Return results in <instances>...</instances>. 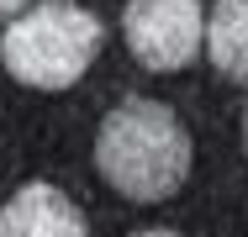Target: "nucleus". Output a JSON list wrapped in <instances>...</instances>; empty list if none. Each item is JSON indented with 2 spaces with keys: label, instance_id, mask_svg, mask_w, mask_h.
Here are the masks:
<instances>
[{
  "label": "nucleus",
  "instance_id": "nucleus-1",
  "mask_svg": "<svg viewBox=\"0 0 248 237\" xmlns=\"http://www.w3.org/2000/svg\"><path fill=\"white\" fill-rule=\"evenodd\" d=\"M95 169L127 200H164L190 174V132L164 100H122L100 121Z\"/></svg>",
  "mask_w": 248,
  "mask_h": 237
},
{
  "label": "nucleus",
  "instance_id": "nucleus-2",
  "mask_svg": "<svg viewBox=\"0 0 248 237\" xmlns=\"http://www.w3.org/2000/svg\"><path fill=\"white\" fill-rule=\"evenodd\" d=\"M100 27L95 16L74 0H37L21 16H11L5 37H0V63L37 90H63L74 85L100 53Z\"/></svg>",
  "mask_w": 248,
  "mask_h": 237
},
{
  "label": "nucleus",
  "instance_id": "nucleus-3",
  "mask_svg": "<svg viewBox=\"0 0 248 237\" xmlns=\"http://www.w3.org/2000/svg\"><path fill=\"white\" fill-rule=\"evenodd\" d=\"M122 37L132 58L153 74L185 69L206 43V5L201 0H132L122 11Z\"/></svg>",
  "mask_w": 248,
  "mask_h": 237
},
{
  "label": "nucleus",
  "instance_id": "nucleus-4",
  "mask_svg": "<svg viewBox=\"0 0 248 237\" xmlns=\"http://www.w3.org/2000/svg\"><path fill=\"white\" fill-rule=\"evenodd\" d=\"M0 237H90L79 206L53 185H27L0 206Z\"/></svg>",
  "mask_w": 248,
  "mask_h": 237
},
{
  "label": "nucleus",
  "instance_id": "nucleus-5",
  "mask_svg": "<svg viewBox=\"0 0 248 237\" xmlns=\"http://www.w3.org/2000/svg\"><path fill=\"white\" fill-rule=\"evenodd\" d=\"M206 58L232 85H248V0H217L206 16Z\"/></svg>",
  "mask_w": 248,
  "mask_h": 237
},
{
  "label": "nucleus",
  "instance_id": "nucleus-6",
  "mask_svg": "<svg viewBox=\"0 0 248 237\" xmlns=\"http://www.w3.org/2000/svg\"><path fill=\"white\" fill-rule=\"evenodd\" d=\"M32 0H0V21H11V16H21Z\"/></svg>",
  "mask_w": 248,
  "mask_h": 237
},
{
  "label": "nucleus",
  "instance_id": "nucleus-7",
  "mask_svg": "<svg viewBox=\"0 0 248 237\" xmlns=\"http://www.w3.org/2000/svg\"><path fill=\"white\" fill-rule=\"evenodd\" d=\"M132 237H180V232H132Z\"/></svg>",
  "mask_w": 248,
  "mask_h": 237
}]
</instances>
